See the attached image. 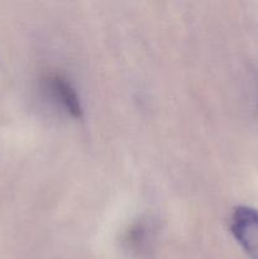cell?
Returning <instances> with one entry per match:
<instances>
[{"label": "cell", "mask_w": 258, "mask_h": 259, "mask_svg": "<svg viewBox=\"0 0 258 259\" xmlns=\"http://www.w3.org/2000/svg\"><path fill=\"white\" fill-rule=\"evenodd\" d=\"M230 229L250 259H258V210L239 206L233 211Z\"/></svg>", "instance_id": "1"}, {"label": "cell", "mask_w": 258, "mask_h": 259, "mask_svg": "<svg viewBox=\"0 0 258 259\" xmlns=\"http://www.w3.org/2000/svg\"><path fill=\"white\" fill-rule=\"evenodd\" d=\"M47 83L55 100L58 101L67 110V113H70L73 118L82 116V106H81L80 99L67 78L61 75H52L48 78Z\"/></svg>", "instance_id": "2"}]
</instances>
